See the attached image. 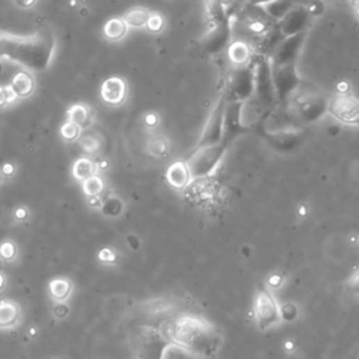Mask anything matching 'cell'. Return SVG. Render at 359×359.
<instances>
[{
    "label": "cell",
    "instance_id": "ab89813d",
    "mask_svg": "<svg viewBox=\"0 0 359 359\" xmlns=\"http://www.w3.org/2000/svg\"><path fill=\"white\" fill-rule=\"evenodd\" d=\"M348 289L351 291V294L359 296V269L349 278V281H348Z\"/></svg>",
    "mask_w": 359,
    "mask_h": 359
},
{
    "label": "cell",
    "instance_id": "f546056e",
    "mask_svg": "<svg viewBox=\"0 0 359 359\" xmlns=\"http://www.w3.org/2000/svg\"><path fill=\"white\" fill-rule=\"evenodd\" d=\"M19 258V247L13 240H3L0 243V260L5 264H12Z\"/></svg>",
    "mask_w": 359,
    "mask_h": 359
},
{
    "label": "cell",
    "instance_id": "d6a6232c",
    "mask_svg": "<svg viewBox=\"0 0 359 359\" xmlns=\"http://www.w3.org/2000/svg\"><path fill=\"white\" fill-rule=\"evenodd\" d=\"M145 27L147 29V31L153 34H159L164 29V19L159 13H150Z\"/></svg>",
    "mask_w": 359,
    "mask_h": 359
},
{
    "label": "cell",
    "instance_id": "60d3db41",
    "mask_svg": "<svg viewBox=\"0 0 359 359\" xmlns=\"http://www.w3.org/2000/svg\"><path fill=\"white\" fill-rule=\"evenodd\" d=\"M0 173L3 174V177H13L16 173V166L13 163H5L2 167H0Z\"/></svg>",
    "mask_w": 359,
    "mask_h": 359
},
{
    "label": "cell",
    "instance_id": "d590c367",
    "mask_svg": "<svg viewBox=\"0 0 359 359\" xmlns=\"http://www.w3.org/2000/svg\"><path fill=\"white\" fill-rule=\"evenodd\" d=\"M30 209L27 208V207H24V205H22V207H17L15 211H13V218H15V221L17 222V223H24V222H27L29 219H30Z\"/></svg>",
    "mask_w": 359,
    "mask_h": 359
},
{
    "label": "cell",
    "instance_id": "d6986e66",
    "mask_svg": "<svg viewBox=\"0 0 359 359\" xmlns=\"http://www.w3.org/2000/svg\"><path fill=\"white\" fill-rule=\"evenodd\" d=\"M20 305L13 301H0V330H13L22 321Z\"/></svg>",
    "mask_w": 359,
    "mask_h": 359
},
{
    "label": "cell",
    "instance_id": "8fae6325",
    "mask_svg": "<svg viewBox=\"0 0 359 359\" xmlns=\"http://www.w3.org/2000/svg\"><path fill=\"white\" fill-rule=\"evenodd\" d=\"M233 31H232V20L226 19L223 22H218L211 24L209 31L201 41V47L208 55H218L225 51L232 42Z\"/></svg>",
    "mask_w": 359,
    "mask_h": 359
},
{
    "label": "cell",
    "instance_id": "4316f807",
    "mask_svg": "<svg viewBox=\"0 0 359 359\" xmlns=\"http://www.w3.org/2000/svg\"><path fill=\"white\" fill-rule=\"evenodd\" d=\"M150 13H152V12H149L146 8L136 6V8H132V9L127 10L125 15L122 16V19H124V22L127 23L128 27H132V29H142V27L146 26Z\"/></svg>",
    "mask_w": 359,
    "mask_h": 359
},
{
    "label": "cell",
    "instance_id": "ee69618b",
    "mask_svg": "<svg viewBox=\"0 0 359 359\" xmlns=\"http://www.w3.org/2000/svg\"><path fill=\"white\" fill-rule=\"evenodd\" d=\"M38 2V0H15V3L22 8V9H30L33 8L35 3Z\"/></svg>",
    "mask_w": 359,
    "mask_h": 359
},
{
    "label": "cell",
    "instance_id": "f907efd6",
    "mask_svg": "<svg viewBox=\"0 0 359 359\" xmlns=\"http://www.w3.org/2000/svg\"><path fill=\"white\" fill-rule=\"evenodd\" d=\"M246 2H247V0H236V3H237V5H240V3H241V5H244Z\"/></svg>",
    "mask_w": 359,
    "mask_h": 359
},
{
    "label": "cell",
    "instance_id": "603a6c76",
    "mask_svg": "<svg viewBox=\"0 0 359 359\" xmlns=\"http://www.w3.org/2000/svg\"><path fill=\"white\" fill-rule=\"evenodd\" d=\"M93 111L84 104H74L67 110V121L76 124L81 131L93 124Z\"/></svg>",
    "mask_w": 359,
    "mask_h": 359
},
{
    "label": "cell",
    "instance_id": "8992f818",
    "mask_svg": "<svg viewBox=\"0 0 359 359\" xmlns=\"http://www.w3.org/2000/svg\"><path fill=\"white\" fill-rule=\"evenodd\" d=\"M291 107L301 122L313 124L327 114L328 99L320 92H308L298 96Z\"/></svg>",
    "mask_w": 359,
    "mask_h": 359
},
{
    "label": "cell",
    "instance_id": "9a60e30c",
    "mask_svg": "<svg viewBox=\"0 0 359 359\" xmlns=\"http://www.w3.org/2000/svg\"><path fill=\"white\" fill-rule=\"evenodd\" d=\"M312 15L305 5H295L280 22L278 29L284 37L308 33L312 26Z\"/></svg>",
    "mask_w": 359,
    "mask_h": 359
},
{
    "label": "cell",
    "instance_id": "2e32d148",
    "mask_svg": "<svg viewBox=\"0 0 359 359\" xmlns=\"http://www.w3.org/2000/svg\"><path fill=\"white\" fill-rule=\"evenodd\" d=\"M261 136L273 147L287 152L296 147L302 141V134L298 129H284V131H265L258 127Z\"/></svg>",
    "mask_w": 359,
    "mask_h": 359
},
{
    "label": "cell",
    "instance_id": "74e56055",
    "mask_svg": "<svg viewBox=\"0 0 359 359\" xmlns=\"http://www.w3.org/2000/svg\"><path fill=\"white\" fill-rule=\"evenodd\" d=\"M81 147L87 152V153H95L99 149V142L95 138H83L81 139Z\"/></svg>",
    "mask_w": 359,
    "mask_h": 359
},
{
    "label": "cell",
    "instance_id": "816d5d0a",
    "mask_svg": "<svg viewBox=\"0 0 359 359\" xmlns=\"http://www.w3.org/2000/svg\"><path fill=\"white\" fill-rule=\"evenodd\" d=\"M2 182H3V174L0 173V183H2Z\"/></svg>",
    "mask_w": 359,
    "mask_h": 359
},
{
    "label": "cell",
    "instance_id": "f35d334b",
    "mask_svg": "<svg viewBox=\"0 0 359 359\" xmlns=\"http://www.w3.org/2000/svg\"><path fill=\"white\" fill-rule=\"evenodd\" d=\"M115 251L111 248H103L99 253V260L104 264H113L115 261Z\"/></svg>",
    "mask_w": 359,
    "mask_h": 359
},
{
    "label": "cell",
    "instance_id": "8d00e7d4",
    "mask_svg": "<svg viewBox=\"0 0 359 359\" xmlns=\"http://www.w3.org/2000/svg\"><path fill=\"white\" fill-rule=\"evenodd\" d=\"M69 313H70L69 306L65 305V302H59V303H56L55 308H54V316H55V319H58V320L66 319V317L69 316Z\"/></svg>",
    "mask_w": 359,
    "mask_h": 359
},
{
    "label": "cell",
    "instance_id": "52a82bcc",
    "mask_svg": "<svg viewBox=\"0 0 359 359\" xmlns=\"http://www.w3.org/2000/svg\"><path fill=\"white\" fill-rule=\"evenodd\" d=\"M254 316H255L258 328L262 331L277 326L281 321L280 306L274 295L262 285H260L255 291Z\"/></svg>",
    "mask_w": 359,
    "mask_h": 359
},
{
    "label": "cell",
    "instance_id": "bcb514c9",
    "mask_svg": "<svg viewBox=\"0 0 359 359\" xmlns=\"http://www.w3.org/2000/svg\"><path fill=\"white\" fill-rule=\"evenodd\" d=\"M145 122L147 127H154L157 124V117L154 114H149V115H146Z\"/></svg>",
    "mask_w": 359,
    "mask_h": 359
},
{
    "label": "cell",
    "instance_id": "277c9868",
    "mask_svg": "<svg viewBox=\"0 0 359 359\" xmlns=\"http://www.w3.org/2000/svg\"><path fill=\"white\" fill-rule=\"evenodd\" d=\"M230 146L219 142L212 146H205L200 149H194V152L186 160L194 180L207 178L216 173L223 157L228 153Z\"/></svg>",
    "mask_w": 359,
    "mask_h": 359
},
{
    "label": "cell",
    "instance_id": "484cf974",
    "mask_svg": "<svg viewBox=\"0 0 359 359\" xmlns=\"http://www.w3.org/2000/svg\"><path fill=\"white\" fill-rule=\"evenodd\" d=\"M128 29L129 27L127 26L122 17H113L104 24L103 33L109 41L117 42V41H121L128 34Z\"/></svg>",
    "mask_w": 359,
    "mask_h": 359
},
{
    "label": "cell",
    "instance_id": "4fadbf2b",
    "mask_svg": "<svg viewBox=\"0 0 359 359\" xmlns=\"http://www.w3.org/2000/svg\"><path fill=\"white\" fill-rule=\"evenodd\" d=\"M327 113L345 125H359V102L348 95L328 99Z\"/></svg>",
    "mask_w": 359,
    "mask_h": 359
},
{
    "label": "cell",
    "instance_id": "3957f363",
    "mask_svg": "<svg viewBox=\"0 0 359 359\" xmlns=\"http://www.w3.org/2000/svg\"><path fill=\"white\" fill-rule=\"evenodd\" d=\"M254 93L250 102L255 103V107L261 113H269L278 106L274 80H273V66L269 58L254 55Z\"/></svg>",
    "mask_w": 359,
    "mask_h": 359
},
{
    "label": "cell",
    "instance_id": "681fc988",
    "mask_svg": "<svg viewBox=\"0 0 359 359\" xmlns=\"http://www.w3.org/2000/svg\"><path fill=\"white\" fill-rule=\"evenodd\" d=\"M294 2L296 3V5H309V3H312V2H314V0H294Z\"/></svg>",
    "mask_w": 359,
    "mask_h": 359
},
{
    "label": "cell",
    "instance_id": "7a4b0ae2",
    "mask_svg": "<svg viewBox=\"0 0 359 359\" xmlns=\"http://www.w3.org/2000/svg\"><path fill=\"white\" fill-rule=\"evenodd\" d=\"M161 333L171 345L198 358L216 355L223 341L221 331L212 323L197 316H180Z\"/></svg>",
    "mask_w": 359,
    "mask_h": 359
},
{
    "label": "cell",
    "instance_id": "e575fe53",
    "mask_svg": "<svg viewBox=\"0 0 359 359\" xmlns=\"http://www.w3.org/2000/svg\"><path fill=\"white\" fill-rule=\"evenodd\" d=\"M16 100L10 86H0V107H6Z\"/></svg>",
    "mask_w": 359,
    "mask_h": 359
},
{
    "label": "cell",
    "instance_id": "f6af8a7d",
    "mask_svg": "<svg viewBox=\"0 0 359 359\" xmlns=\"http://www.w3.org/2000/svg\"><path fill=\"white\" fill-rule=\"evenodd\" d=\"M282 284V277L281 276H271V277H269V280H268V285L269 287H273V288H278L280 285Z\"/></svg>",
    "mask_w": 359,
    "mask_h": 359
},
{
    "label": "cell",
    "instance_id": "9c48e42d",
    "mask_svg": "<svg viewBox=\"0 0 359 359\" xmlns=\"http://www.w3.org/2000/svg\"><path fill=\"white\" fill-rule=\"evenodd\" d=\"M243 107L244 103L226 102L223 113V134L221 142L228 146H230L239 136L250 131V127L243 122Z\"/></svg>",
    "mask_w": 359,
    "mask_h": 359
},
{
    "label": "cell",
    "instance_id": "7bdbcfd3",
    "mask_svg": "<svg viewBox=\"0 0 359 359\" xmlns=\"http://www.w3.org/2000/svg\"><path fill=\"white\" fill-rule=\"evenodd\" d=\"M127 243L132 250H138L141 247V241L135 234H128L127 236Z\"/></svg>",
    "mask_w": 359,
    "mask_h": 359
},
{
    "label": "cell",
    "instance_id": "83f0119b",
    "mask_svg": "<svg viewBox=\"0 0 359 359\" xmlns=\"http://www.w3.org/2000/svg\"><path fill=\"white\" fill-rule=\"evenodd\" d=\"M124 209H125V204L122 202V200L113 194L104 198L100 207V211L106 218H118L124 212Z\"/></svg>",
    "mask_w": 359,
    "mask_h": 359
},
{
    "label": "cell",
    "instance_id": "7c38bea8",
    "mask_svg": "<svg viewBox=\"0 0 359 359\" xmlns=\"http://www.w3.org/2000/svg\"><path fill=\"white\" fill-rule=\"evenodd\" d=\"M306 40H308V33H301V34H295L291 37H285L280 42V45L277 47V49L274 51L271 58H269V61H271V66L278 67L282 65L296 63Z\"/></svg>",
    "mask_w": 359,
    "mask_h": 359
},
{
    "label": "cell",
    "instance_id": "30bf717a",
    "mask_svg": "<svg viewBox=\"0 0 359 359\" xmlns=\"http://www.w3.org/2000/svg\"><path fill=\"white\" fill-rule=\"evenodd\" d=\"M226 107V99L222 93L219 100L216 102L215 107L212 109L208 121L202 129V134L200 136V141L196 146V149L205 147V146H212L216 145L222 141V134H223V113Z\"/></svg>",
    "mask_w": 359,
    "mask_h": 359
},
{
    "label": "cell",
    "instance_id": "ffe728a7",
    "mask_svg": "<svg viewBox=\"0 0 359 359\" xmlns=\"http://www.w3.org/2000/svg\"><path fill=\"white\" fill-rule=\"evenodd\" d=\"M228 58H229L230 63L233 65V67L246 66V65L251 63V61L254 58V52H253L251 45L247 44L246 41L234 40L228 47Z\"/></svg>",
    "mask_w": 359,
    "mask_h": 359
},
{
    "label": "cell",
    "instance_id": "d4e9b609",
    "mask_svg": "<svg viewBox=\"0 0 359 359\" xmlns=\"http://www.w3.org/2000/svg\"><path fill=\"white\" fill-rule=\"evenodd\" d=\"M72 174L77 182H84V180L90 178L92 175L97 174V163H95L88 157H80L74 161L72 167Z\"/></svg>",
    "mask_w": 359,
    "mask_h": 359
},
{
    "label": "cell",
    "instance_id": "1f68e13d",
    "mask_svg": "<svg viewBox=\"0 0 359 359\" xmlns=\"http://www.w3.org/2000/svg\"><path fill=\"white\" fill-rule=\"evenodd\" d=\"M149 152L153 154V156H157V157H163L168 153V143L164 138H154L150 141L149 143Z\"/></svg>",
    "mask_w": 359,
    "mask_h": 359
},
{
    "label": "cell",
    "instance_id": "b9f144b4",
    "mask_svg": "<svg viewBox=\"0 0 359 359\" xmlns=\"http://www.w3.org/2000/svg\"><path fill=\"white\" fill-rule=\"evenodd\" d=\"M103 204V200L100 196H95V197H87V205L90 208H95V209H100Z\"/></svg>",
    "mask_w": 359,
    "mask_h": 359
},
{
    "label": "cell",
    "instance_id": "f1b7e54d",
    "mask_svg": "<svg viewBox=\"0 0 359 359\" xmlns=\"http://www.w3.org/2000/svg\"><path fill=\"white\" fill-rule=\"evenodd\" d=\"M106 189V183L103 177L95 174L90 178L84 180L83 182V186H81V190L84 193L86 197H95V196H102L103 191Z\"/></svg>",
    "mask_w": 359,
    "mask_h": 359
},
{
    "label": "cell",
    "instance_id": "ac0fdd59",
    "mask_svg": "<svg viewBox=\"0 0 359 359\" xmlns=\"http://www.w3.org/2000/svg\"><path fill=\"white\" fill-rule=\"evenodd\" d=\"M166 178L173 189L183 190L193 183V174L186 160H178L173 163L166 173Z\"/></svg>",
    "mask_w": 359,
    "mask_h": 359
},
{
    "label": "cell",
    "instance_id": "5bb4252c",
    "mask_svg": "<svg viewBox=\"0 0 359 359\" xmlns=\"http://www.w3.org/2000/svg\"><path fill=\"white\" fill-rule=\"evenodd\" d=\"M170 345L163 333L154 328H146L141 333L138 342L139 359H163Z\"/></svg>",
    "mask_w": 359,
    "mask_h": 359
},
{
    "label": "cell",
    "instance_id": "cb8c5ba5",
    "mask_svg": "<svg viewBox=\"0 0 359 359\" xmlns=\"http://www.w3.org/2000/svg\"><path fill=\"white\" fill-rule=\"evenodd\" d=\"M295 5L294 0H271V2L262 5L261 9L278 23Z\"/></svg>",
    "mask_w": 359,
    "mask_h": 359
},
{
    "label": "cell",
    "instance_id": "6da1fadb",
    "mask_svg": "<svg viewBox=\"0 0 359 359\" xmlns=\"http://www.w3.org/2000/svg\"><path fill=\"white\" fill-rule=\"evenodd\" d=\"M56 38L49 27L19 35L0 31V59L12 61L30 72H44L52 63Z\"/></svg>",
    "mask_w": 359,
    "mask_h": 359
},
{
    "label": "cell",
    "instance_id": "7402d4cb",
    "mask_svg": "<svg viewBox=\"0 0 359 359\" xmlns=\"http://www.w3.org/2000/svg\"><path fill=\"white\" fill-rule=\"evenodd\" d=\"M73 292V282L69 278H54L49 284H48V294L52 298V301L55 303L59 302H66Z\"/></svg>",
    "mask_w": 359,
    "mask_h": 359
},
{
    "label": "cell",
    "instance_id": "7dc6e473",
    "mask_svg": "<svg viewBox=\"0 0 359 359\" xmlns=\"http://www.w3.org/2000/svg\"><path fill=\"white\" fill-rule=\"evenodd\" d=\"M268 2H271V0H247V3H251V5H255V6H262Z\"/></svg>",
    "mask_w": 359,
    "mask_h": 359
},
{
    "label": "cell",
    "instance_id": "836d02e7",
    "mask_svg": "<svg viewBox=\"0 0 359 359\" xmlns=\"http://www.w3.org/2000/svg\"><path fill=\"white\" fill-rule=\"evenodd\" d=\"M280 313H281V320L294 321L298 317V308L294 303H284L280 308Z\"/></svg>",
    "mask_w": 359,
    "mask_h": 359
},
{
    "label": "cell",
    "instance_id": "e0dca14e",
    "mask_svg": "<svg viewBox=\"0 0 359 359\" xmlns=\"http://www.w3.org/2000/svg\"><path fill=\"white\" fill-rule=\"evenodd\" d=\"M127 83L124 79L113 76L103 81L100 96L109 106H120L127 99Z\"/></svg>",
    "mask_w": 359,
    "mask_h": 359
},
{
    "label": "cell",
    "instance_id": "44dd1931",
    "mask_svg": "<svg viewBox=\"0 0 359 359\" xmlns=\"http://www.w3.org/2000/svg\"><path fill=\"white\" fill-rule=\"evenodd\" d=\"M9 86L16 99H27L33 95L35 83L33 76L27 70H22L13 76Z\"/></svg>",
    "mask_w": 359,
    "mask_h": 359
},
{
    "label": "cell",
    "instance_id": "c3c4849f",
    "mask_svg": "<svg viewBox=\"0 0 359 359\" xmlns=\"http://www.w3.org/2000/svg\"><path fill=\"white\" fill-rule=\"evenodd\" d=\"M6 284H8V280H6L5 274L0 271V291H3L6 288Z\"/></svg>",
    "mask_w": 359,
    "mask_h": 359
},
{
    "label": "cell",
    "instance_id": "5b68a950",
    "mask_svg": "<svg viewBox=\"0 0 359 359\" xmlns=\"http://www.w3.org/2000/svg\"><path fill=\"white\" fill-rule=\"evenodd\" d=\"M254 93V63L233 67L223 92L226 102L247 103Z\"/></svg>",
    "mask_w": 359,
    "mask_h": 359
},
{
    "label": "cell",
    "instance_id": "f5cc1de1",
    "mask_svg": "<svg viewBox=\"0 0 359 359\" xmlns=\"http://www.w3.org/2000/svg\"><path fill=\"white\" fill-rule=\"evenodd\" d=\"M356 15H358V17H359V5L356 6Z\"/></svg>",
    "mask_w": 359,
    "mask_h": 359
},
{
    "label": "cell",
    "instance_id": "4dcf8cb0",
    "mask_svg": "<svg viewBox=\"0 0 359 359\" xmlns=\"http://www.w3.org/2000/svg\"><path fill=\"white\" fill-rule=\"evenodd\" d=\"M80 134H81V129L70 122V121H66L62 127H61V136L66 141V142H74V141H79L80 138Z\"/></svg>",
    "mask_w": 359,
    "mask_h": 359
},
{
    "label": "cell",
    "instance_id": "ba28073f",
    "mask_svg": "<svg viewBox=\"0 0 359 359\" xmlns=\"http://www.w3.org/2000/svg\"><path fill=\"white\" fill-rule=\"evenodd\" d=\"M273 80L278 104H288L301 87V76L296 63L273 67Z\"/></svg>",
    "mask_w": 359,
    "mask_h": 359
}]
</instances>
